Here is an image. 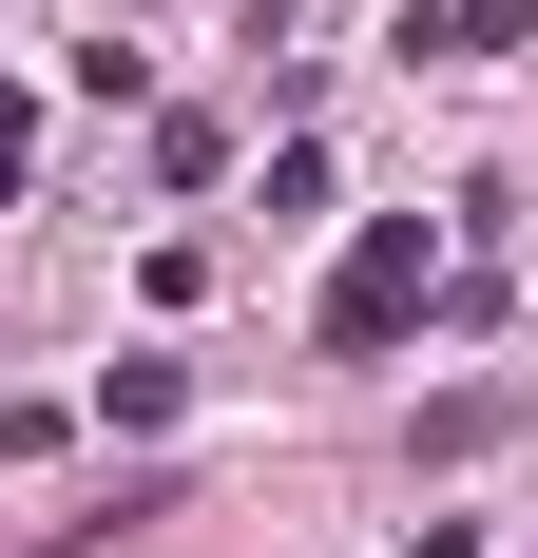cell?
Listing matches in <instances>:
<instances>
[{"label": "cell", "mask_w": 538, "mask_h": 558, "mask_svg": "<svg viewBox=\"0 0 538 558\" xmlns=\"http://www.w3.org/2000/svg\"><path fill=\"white\" fill-rule=\"evenodd\" d=\"M404 308H424V213H384L366 251L327 270V347H384V328H404Z\"/></svg>", "instance_id": "1"}, {"label": "cell", "mask_w": 538, "mask_h": 558, "mask_svg": "<svg viewBox=\"0 0 538 558\" xmlns=\"http://www.w3.org/2000/svg\"><path fill=\"white\" fill-rule=\"evenodd\" d=\"M173 404H193V366H155V347H135V366H97V424H173Z\"/></svg>", "instance_id": "3"}, {"label": "cell", "mask_w": 538, "mask_h": 558, "mask_svg": "<svg viewBox=\"0 0 538 558\" xmlns=\"http://www.w3.org/2000/svg\"><path fill=\"white\" fill-rule=\"evenodd\" d=\"M20 155H39V116H20V77H0V193H20Z\"/></svg>", "instance_id": "4"}, {"label": "cell", "mask_w": 538, "mask_h": 558, "mask_svg": "<svg viewBox=\"0 0 538 558\" xmlns=\"http://www.w3.org/2000/svg\"><path fill=\"white\" fill-rule=\"evenodd\" d=\"M519 39V0H424V20H404V58H500Z\"/></svg>", "instance_id": "2"}]
</instances>
